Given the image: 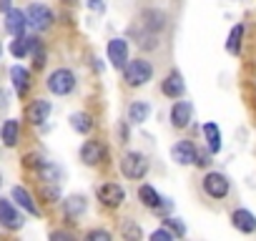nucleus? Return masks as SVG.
<instances>
[{
  "instance_id": "nucleus-1",
  "label": "nucleus",
  "mask_w": 256,
  "mask_h": 241,
  "mask_svg": "<svg viewBox=\"0 0 256 241\" xmlns=\"http://www.w3.org/2000/svg\"><path fill=\"white\" fill-rule=\"evenodd\" d=\"M151 76H154V68H151V63L144 60V58L128 60L126 68H123V80H126L128 86H144V83L151 80Z\"/></svg>"
},
{
  "instance_id": "nucleus-31",
  "label": "nucleus",
  "mask_w": 256,
  "mask_h": 241,
  "mask_svg": "<svg viewBox=\"0 0 256 241\" xmlns=\"http://www.w3.org/2000/svg\"><path fill=\"white\" fill-rule=\"evenodd\" d=\"M43 196H46L48 201H56V198H58V186H56V188H43Z\"/></svg>"
},
{
  "instance_id": "nucleus-24",
  "label": "nucleus",
  "mask_w": 256,
  "mask_h": 241,
  "mask_svg": "<svg viewBox=\"0 0 256 241\" xmlns=\"http://www.w3.org/2000/svg\"><path fill=\"white\" fill-rule=\"evenodd\" d=\"M70 126H73L78 134H90L93 120H90V116H88V113H76V116L70 118Z\"/></svg>"
},
{
  "instance_id": "nucleus-11",
  "label": "nucleus",
  "mask_w": 256,
  "mask_h": 241,
  "mask_svg": "<svg viewBox=\"0 0 256 241\" xmlns=\"http://www.w3.org/2000/svg\"><path fill=\"white\" fill-rule=\"evenodd\" d=\"M171 156H174V161H176V164L188 166V164H194V161H196V146H194L191 141H178V144L171 148Z\"/></svg>"
},
{
  "instance_id": "nucleus-36",
  "label": "nucleus",
  "mask_w": 256,
  "mask_h": 241,
  "mask_svg": "<svg viewBox=\"0 0 256 241\" xmlns=\"http://www.w3.org/2000/svg\"><path fill=\"white\" fill-rule=\"evenodd\" d=\"M0 50H3V48H0Z\"/></svg>"
},
{
  "instance_id": "nucleus-5",
  "label": "nucleus",
  "mask_w": 256,
  "mask_h": 241,
  "mask_svg": "<svg viewBox=\"0 0 256 241\" xmlns=\"http://www.w3.org/2000/svg\"><path fill=\"white\" fill-rule=\"evenodd\" d=\"M204 191H206V196H211V198H224V196L228 194V178H226L224 174L211 171V174L204 176Z\"/></svg>"
},
{
  "instance_id": "nucleus-13",
  "label": "nucleus",
  "mask_w": 256,
  "mask_h": 241,
  "mask_svg": "<svg viewBox=\"0 0 256 241\" xmlns=\"http://www.w3.org/2000/svg\"><path fill=\"white\" fill-rule=\"evenodd\" d=\"M26 26H28V20H26V13L23 10H8L6 13V30L10 33V36H23V30H26Z\"/></svg>"
},
{
  "instance_id": "nucleus-34",
  "label": "nucleus",
  "mask_w": 256,
  "mask_h": 241,
  "mask_svg": "<svg viewBox=\"0 0 256 241\" xmlns=\"http://www.w3.org/2000/svg\"><path fill=\"white\" fill-rule=\"evenodd\" d=\"M63 3H73V0H63Z\"/></svg>"
},
{
  "instance_id": "nucleus-18",
  "label": "nucleus",
  "mask_w": 256,
  "mask_h": 241,
  "mask_svg": "<svg viewBox=\"0 0 256 241\" xmlns=\"http://www.w3.org/2000/svg\"><path fill=\"white\" fill-rule=\"evenodd\" d=\"M144 26L148 28V33H158V30H164V26H166V18H164V13L161 10H144Z\"/></svg>"
},
{
  "instance_id": "nucleus-2",
  "label": "nucleus",
  "mask_w": 256,
  "mask_h": 241,
  "mask_svg": "<svg viewBox=\"0 0 256 241\" xmlns=\"http://www.w3.org/2000/svg\"><path fill=\"white\" fill-rule=\"evenodd\" d=\"M120 171H123L126 178L138 181V178L146 176V171H148V161H146L144 154H134V151H131V154H126V156H123V161H120Z\"/></svg>"
},
{
  "instance_id": "nucleus-17",
  "label": "nucleus",
  "mask_w": 256,
  "mask_h": 241,
  "mask_svg": "<svg viewBox=\"0 0 256 241\" xmlns=\"http://www.w3.org/2000/svg\"><path fill=\"white\" fill-rule=\"evenodd\" d=\"M18 136H20V126H18V120L16 118H8L6 124H3V128H0V138H3V144L6 146H16L18 144Z\"/></svg>"
},
{
  "instance_id": "nucleus-14",
  "label": "nucleus",
  "mask_w": 256,
  "mask_h": 241,
  "mask_svg": "<svg viewBox=\"0 0 256 241\" xmlns=\"http://www.w3.org/2000/svg\"><path fill=\"white\" fill-rule=\"evenodd\" d=\"M40 43H38V38H26V36H16V40L10 43V53L16 56V58H26L28 53H33L36 48H38Z\"/></svg>"
},
{
  "instance_id": "nucleus-10",
  "label": "nucleus",
  "mask_w": 256,
  "mask_h": 241,
  "mask_svg": "<svg viewBox=\"0 0 256 241\" xmlns=\"http://www.w3.org/2000/svg\"><path fill=\"white\" fill-rule=\"evenodd\" d=\"M0 226H6V228H20L23 226V218L20 214L16 211V206L6 198H0Z\"/></svg>"
},
{
  "instance_id": "nucleus-6",
  "label": "nucleus",
  "mask_w": 256,
  "mask_h": 241,
  "mask_svg": "<svg viewBox=\"0 0 256 241\" xmlns=\"http://www.w3.org/2000/svg\"><path fill=\"white\" fill-rule=\"evenodd\" d=\"M191 116H194V106L188 100H176L171 106V124H174V128H186L191 124Z\"/></svg>"
},
{
  "instance_id": "nucleus-21",
  "label": "nucleus",
  "mask_w": 256,
  "mask_h": 241,
  "mask_svg": "<svg viewBox=\"0 0 256 241\" xmlns=\"http://www.w3.org/2000/svg\"><path fill=\"white\" fill-rule=\"evenodd\" d=\"M138 198H141L144 206H148V208H161V204H164L161 196H158V191H156L154 186H148V184L138 188Z\"/></svg>"
},
{
  "instance_id": "nucleus-8",
  "label": "nucleus",
  "mask_w": 256,
  "mask_h": 241,
  "mask_svg": "<svg viewBox=\"0 0 256 241\" xmlns=\"http://www.w3.org/2000/svg\"><path fill=\"white\" fill-rule=\"evenodd\" d=\"M123 198H126V191H123V186H118V184H103V186L98 188V201H103V204L110 206V208L120 206Z\"/></svg>"
},
{
  "instance_id": "nucleus-28",
  "label": "nucleus",
  "mask_w": 256,
  "mask_h": 241,
  "mask_svg": "<svg viewBox=\"0 0 256 241\" xmlns=\"http://www.w3.org/2000/svg\"><path fill=\"white\" fill-rule=\"evenodd\" d=\"M88 241H110L108 231H88Z\"/></svg>"
},
{
  "instance_id": "nucleus-26",
  "label": "nucleus",
  "mask_w": 256,
  "mask_h": 241,
  "mask_svg": "<svg viewBox=\"0 0 256 241\" xmlns=\"http://www.w3.org/2000/svg\"><path fill=\"white\" fill-rule=\"evenodd\" d=\"M241 36H244V26L231 28V33H228V43H226V50H228V53H238V48H241Z\"/></svg>"
},
{
  "instance_id": "nucleus-15",
  "label": "nucleus",
  "mask_w": 256,
  "mask_h": 241,
  "mask_svg": "<svg viewBox=\"0 0 256 241\" xmlns=\"http://www.w3.org/2000/svg\"><path fill=\"white\" fill-rule=\"evenodd\" d=\"M184 78H181V73H168L166 76V80H164V86H161V90H164V96H168V98H178V96H184Z\"/></svg>"
},
{
  "instance_id": "nucleus-3",
  "label": "nucleus",
  "mask_w": 256,
  "mask_h": 241,
  "mask_svg": "<svg viewBox=\"0 0 256 241\" xmlns=\"http://www.w3.org/2000/svg\"><path fill=\"white\" fill-rule=\"evenodd\" d=\"M76 88V76L68 68H58L48 76V90L56 96H68Z\"/></svg>"
},
{
  "instance_id": "nucleus-9",
  "label": "nucleus",
  "mask_w": 256,
  "mask_h": 241,
  "mask_svg": "<svg viewBox=\"0 0 256 241\" xmlns=\"http://www.w3.org/2000/svg\"><path fill=\"white\" fill-rule=\"evenodd\" d=\"M26 116H28V120H30L33 126H43L46 120H48V116H50V103H48L46 98H36V100L28 106Z\"/></svg>"
},
{
  "instance_id": "nucleus-12",
  "label": "nucleus",
  "mask_w": 256,
  "mask_h": 241,
  "mask_svg": "<svg viewBox=\"0 0 256 241\" xmlns=\"http://www.w3.org/2000/svg\"><path fill=\"white\" fill-rule=\"evenodd\" d=\"M231 224H234L241 234H254V231H256V216H254L251 211H246V208H236V211L231 214Z\"/></svg>"
},
{
  "instance_id": "nucleus-23",
  "label": "nucleus",
  "mask_w": 256,
  "mask_h": 241,
  "mask_svg": "<svg viewBox=\"0 0 256 241\" xmlns=\"http://www.w3.org/2000/svg\"><path fill=\"white\" fill-rule=\"evenodd\" d=\"M13 198H16V204L23 206L28 214H38V208H36V204H33V196H30L23 186H16V188H13Z\"/></svg>"
},
{
  "instance_id": "nucleus-7",
  "label": "nucleus",
  "mask_w": 256,
  "mask_h": 241,
  "mask_svg": "<svg viewBox=\"0 0 256 241\" xmlns=\"http://www.w3.org/2000/svg\"><path fill=\"white\" fill-rule=\"evenodd\" d=\"M108 60H110L113 68H120V70L126 68V63H128V43L123 38H116V40L108 43Z\"/></svg>"
},
{
  "instance_id": "nucleus-32",
  "label": "nucleus",
  "mask_w": 256,
  "mask_h": 241,
  "mask_svg": "<svg viewBox=\"0 0 256 241\" xmlns=\"http://www.w3.org/2000/svg\"><path fill=\"white\" fill-rule=\"evenodd\" d=\"M0 10L8 13V10H10V0H0Z\"/></svg>"
},
{
  "instance_id": "nucleus-29",
  "label": "nucleus",
  "mask_w": 256,
  "mask_h": 241,
  "mask_svg": "<svg viewBox=\"0 0 256 241\" xmlns=\"http://www.w3.org/2000/svg\"><path fill=\"white\" fill-rule=\"evenodd\" d=\"M151 238H154V241H156V238H158V241H171V238H174V234H171L168 228H158V231H154V234H151Z\"/></svg>"
},
{
  "instance_id": "nucleus-20",
  "label": "nucleus",
  "mask_w": 256,
  "mask_h": 241,
  "mask_svg": "<svg viewBox=\"0 0 256 241\" xmlns=\"http://www.w3.org/2000/svg\"><path fill=\"white\" fill-rule=\"evenodd\" d=\"M148 113H151V108L144 100H136V103L128 106V120H131V124H144L148 118Z\"/></svg>"
},
{
  "instance_id": "nucleus-35",
  "label": "nucleus",
  "mask_w": 256,
  "mask_h": 241,
  "mask_svg": "<svg viewBox=\"0 0 256 241\" xmlns=\"http://www.w3.org/2000/svg\"><path fill=\"white\" fill-rule=\"evenodd\" d=\"M0 186H3V176H0Z\"/></svg>"
},
{
  "instance_id": "nucleus-33",
  "label": "nucleus",
  "mask_w": 256,
  "mask_h": 241,
  "mask_svg": "<svg viewBox=\"0 0 256 241\" xmlns=\"http://www.w3.org/2000/svg\"><path fill=\"white\" fill-rule=\"evenodd\" d=\"M6 103H8V96H6L3 90H0V106H6Z\"/></svg>"
},
{
  "instance_id": "nucleus-30",
  "label": "nucleus",
  "mask_w": 256,
  "mask_h": 241,
  "mask_svg": "<svg viewBox=\"0 0 256 241\" xmlns=\"http://www.w3.org/2000/svg\"><path fill=\"white\" fill-rule=\"evenodd\" d=\"M126 236H128V238H138V236H141V228L134 226V224H128V226H126Z\"/></svg>"
},
{
  "instance_id": "nucleus-27",
  "label": "nucleus",
  "mask_w": 256,
  "mask_h": 241,
  "mask_svg": "<svg viewBox=\"0 0 256 241\" xmlns=\"http://www.w3.org/2000/svg\"><path fill=\"white\" fill-rule=\"evenodd\" d=\"M40 176H43V181L56 184V181H58V176H60V171H58L53 164H40Z\"/></svg>"
},
{
  "instance_id": "nucleus-4",
  "label": "nucleus",
  "mask_w": 256,
  "mask_h": 241,
  "mask_svg": "<svg viewBox=\"0 0 256 241\" xmlns=\"http://www.w3.org/2000/svg\"><path fill=\"white\" fill-rule=\"evenodd\" d=\"M26 20H28V26H33L36 30H46V28H50V23H53V13H50V8H46V6H40V3H33V6H28V10H26Z\"/></svg>"
},
{
  "instance_id": "nucleus-22",
  "label": "nucleus",
  "mask_w": 256,
  "mask_h": 241,
  "mask_svg": "<svg viewBox=\"0 0 256 241\" xmlns=\"http://www.w3.org/2000/svg\"><path fill=\"white\" fill-rule=\"evenodd\" d=\"M204 136L208 141V151L211 154H218L221 151V131L216 128V124H206L204 126Z\"/></svg>"
},
{
  "instance_id": "nucleus-16",
  "label": "nucleus",
  "mask_w": 256,
  "mask_h": 241,
  "mask_svg": "<svg viewBox=\"0 0 256 241\" xmlns=\"http://www.w3.org/2000/svg\"><path fill=\"white\" fill-rule=\"evenodd\" d=\"M100 158H103V146L98 141H86L83 148H80V161L86 166H96Z\"/></svg>"
},
{
  "instance_id": "nucleus-25",
  "label": "nucleus",
  "mask_w": 256,
  "mask_h": 241,
  "mask_svg": "<svg viewBox=\"0 0 256 241\" xmlns=\"http://www.w3.org/2000/svg\"><path fill=\"white\" fill-rule=\"evenodd\" d=\"M83 211H86V201H83V196H70V198L66 201V216H68V218L80 216Z\"/></svg>"
},
{
  "instance_id": "nucleus-19",
  "label": "nucleus",
  "mask_w": 256,
  "mask_h": 241,
  "mask_svg": "<svg viewBox=\"0 0 256 241\" xmlns=\"http://www.w3.org/2000/svg\"><path fill=\"white\" fill-rule=\"evenodd\" d=\"M10 78H13V86H16L18 96H23V93L28 90V86H30V76H28V70L20 68V66H13V68H10Z\"/></svg>"
}]
</instances>
